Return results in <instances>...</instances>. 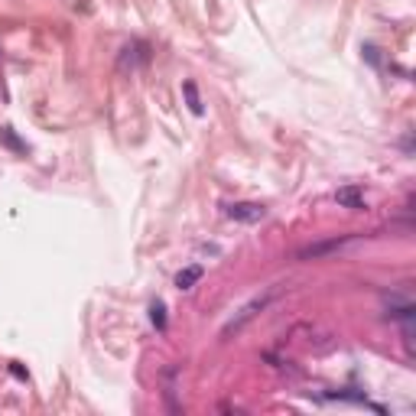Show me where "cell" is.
Here are the masks:
<instances>
[{"instance_id": "6da1fadb", "label": "cell", "mask_w": 416, "mask_h": 416, "mask_svg": "<svg viewBox=\"0 0 416 416\" xmlns=\"http://www.w3.org/2000/svg\"><path fill=\"white\" fill-rule=\"evenodd\" d=\"M263 215H267V208H263L260 202H234L228 208V218L231 221H244V225H254V221H260Z\"/></svg>"}, {"instance_id": "7a4b0ae2", "label": "cell", "mask_w": 416, "mask_h": 416, "mask_svg": "<svg viewBox=\"0 0 416 416\" xmlns=\"http://www.w3.org/2000/svg\"><path fill=\"white\" fill-rule=\"evenodd\" d=\"M267 299H270V296H257V299H251V303H247V306L241 309V313L234 315V319H231L228 325H225V332H221V335H231V332H238L244 322H251V319H254V315L260 313L263 306H267Z\"/></svg>"}, {"instance_id": "3957f363", "label": "cell", "mask_w": 416, "mask_h": 416, "mask_svg": "<svg viewBox=\"0 0 416 416\" xmlns=\"http://www.w3.org/2000/svg\"><path fill=\"white\" fill-rule=\"evenodd\" d=\"M335 198H339V205H345V208H365V198H361V189H355V186L339 189V192H335Z\"/></svg>"}, {"instance_id": "277c9868", "label": "cell", "mask_w": 416, "mask_h": 416, "mask_svg": "<svg viewBox=\"0 0 416 416\" xmlns=\"http://www.w3.org/2000/svg\"><path fill=\"white\" fill-rule=\"evenodd\" d=\"M198 280H202V267H198V263H192V267H186V270H179L176 286L179 289H192Z\"/></svg>"}, {"instance_id": "5b68a950", "label": "cell", "mask_w": 416, "mask_h": 416, "mask_svg": "<svg viewBox=\"0 0 416 416\" xmlns=\"http://www.w3.org/2000/svg\"><path fill=\"white\" fill-rule=\"evenodd\" d=\"M182 92H186V98H189V108H192V114H202V104H198L196 85H192V82H186V88H182Z\"/></svg>"}, {"instance_id": "8992f818", "label": "cell", "mask_w": 416, "mask_h": 416, "mask_svg": "<svg viewBox=\"0 0 416 416\" xmlns=\"http://www.w3.org/2000/svg\"><path fill=\"white\" fill-rule=\"evenodd\" d=\"M150 313H153V325H156V329H166V306H163V303H153Z\"/></svg>"}, {"instance_id": "52a82bcc", "label": "cell", "mask_w": 416, "mask_h": 416, "mask_svg": "<svg viewBox=\"0 0 416 416\" xmlns=\"http://www.w3.org/2000/svg\"><path fill=\"white\" fill-rule=\"evenodd\" d=\"M0 137H4V144H10V146H13V150H23V144H20L17 137L10 134V127H4V130H0Z\"/></svg>"}]
</instances>
